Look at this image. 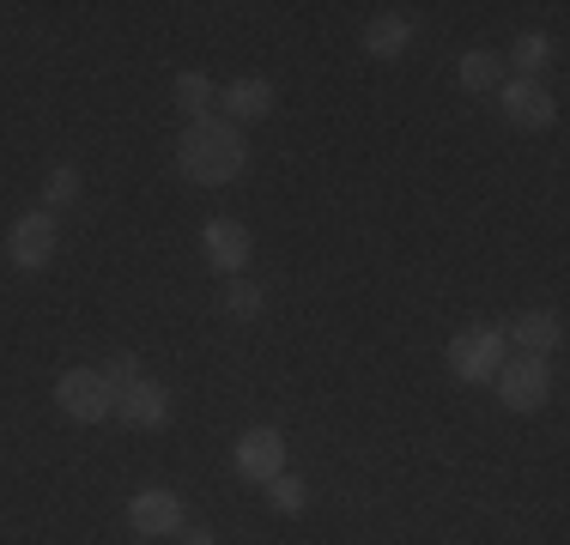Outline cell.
I'll return each mask as SVG.
<instances>
[{"instance_id":"6","label":"cell","mask_w":570,"mask_h":545,"mask_svg":"<svg viewBox=\"0 0 570 545\" xmlns=\"http://www.w3.org/2000/svg\"><path fill=\"white\" fill-rule=\"evenodd\" d=\"M498 98H504L510 128H522V133H540V128H552V121H559V98H552L540 79H504V86H498Z\"/></svg>"},{"instance_id":"2","label":"cell","mask_w":570,"mask_h":545,"mask_svg":"<svg viewBox=\"0 0 570 545\" xmlns=\"http://www.w3.org/2000/svg\"><path fill=\"white\" fill-rule=\"evenodd\" d=\"M510 358V339L498 321H480V327H461V334L450 339V351H443V364H450L455 382H492L498 370H504Z\"/></svg>"},{"instance_id":"18","label":"cell","mask_w":570,"mask_h":545,"mask_svg":"<svg viewBox=\"0 0 570 545\" xmlns=\"http://www.w3.org/2000/svg\"><path fill=\"white\" fill-rule=\"evenodd\" d=\"M267 503H274L279 515H304L309 509V485L297 479V473H279V479H267Z\"/></svg>"},{"instance_id":"4","label":"cell","mask_w":570,"mask_h":545,"mask_svg":"<svg viewBox=\"0 0 570 545\" xmlns=\"http://www.w3.org/2000/svg\"><path fill=\"white\" fill-rule=\"evenodd\" d=\"M56 212H19L12 218V230H7V261L19 267V272H37V267H49L56 261Z\"/></svg>"},{"instance_id":"21","label":"cell","mask_w":570,"mask_h":545,"mask_svg":"<svg viewBox=\"0 0 570 545\" xmlns=\"http://www.w3.org/2000/svg\"><path fill=\"white\" fill-rule=\"evenodd\" d=\"M183 545H219V534L213 527H183Z\"/></svg>"},{"instance_id":"15","label":"cell","mask_w":570,"mask_h":545,"mask_svg":"<svg viewBox=\"0 0 570 545\" xmlns=\"http://www.w3.org/2000/svg\"><path fill=\"white\" fill-rule=\"evenodd\" d=\"M547 61H552V37L522 31V37H515V49H510V61H504V67H515V79H534Z\"/></svg>"},{"instance_id":"1","label":"cell","mask_w":570,"mask_h":545,"mask_svg":"<svg viewBox=\"0 0 570 545\" xmlns=\"http://www.w3.org/2000/svg\"><path fill=\"white\" fill-rule=\"evenodd\" d=\"M176 164H183V176L195 188H225L249 170V140H243V128L230 116H200L176 140Z\"/></svg>"},{"instance_id":"17","label":"cell","mask_w":570,"mask_h":545,"mask_svg":"<svg viewBox=\"0 0 570 545\" xmlns=\"http://www.w3.org/2000/svg\"><path fill=\"white\" fill-rule=\"evenodd\" d=\"M262 304H267V297H262V285H255V279H230L225 297H219V309L230 321H255V316H262Z\"/></svg>"},{"instance_id":"13","label":"cell","mask_w":570,"mask_h":545,"mask_svg":"<svg viewBox=\"0 0 570 545\" xmlns=\"http://www.w3.org/2000/svg\"><path fill=\"white\" fill-rule=\"evenodd\" d=\"M274 103H279L274 79H237V86H225L230 121H262V116H274Z\"/></svg>"},{"instance_id":"3","label":"cell","mask_w":570,"mask_h":545,"mask_svg":"<svg viewBox=\"0 0 570 545\" xmlns=\"http://www.w3.org/2000/svg\"><path fill=\"white\" fill-rule=\"evenodd\" d=\"M492 382H498V400H504L510 413H540V406H547V394H552L547 358H528V351H510L504 370H498Z\"/></svg>"},{"instance_id":"9","label":"cell","mask_w":570,"mask_h":545,"mask_svg":"<svg viewBox=\"0 0 570 545\" xmlns=\"http://www.w3.org/2000/svg\"><path fill=\"white\" fill-rule=\"evenodd\" d=\"M237 473L243 479H255V485H267V479H279L285 473V436L274 425H255V430H243L237 436Z\"/></svg>"},{"instance_id":"5","label":"cell","mask_w":570,"mask_h":545,"mask_svg":"<svg viewBox=\"0 0 570 545\" xmlns=\"http://www.w3.org/2000/svg\"><path fill=\"white\" fill-rule=\"evenodd\" d=\"M56 400H61L67 418H79V425H104V418L116 413V394H110V382H104L98 370H61Z\"/></svg>"},{"instance_id":"7","label":"cell","mask_w":570,"mask_h":545,"mask_svg":"<svg viewBox=\"0 0 570 545\" xmlns=\"http://www.w3.org/2000/svg\"><path fill=\"white\" fill-rule=\"evenodd\" d=\"M128 527L140 539H165V534H183V497L165 485H146V490H134V503H128Z\"/></svg>"},{"instance_id":"20","label":"cell","mask_w":570,"mask_h":545,"mask_svg":"<svg viewBox=\"0 0 570 545\" xmlns=\"http://www.w3.org/2000/svg\"><path fill=\"white\" fill-rule=\"evenodd\" d=\"M104 382H110V394H128L134 382H140L146 370H140V358H134V351H110V358H104V370H98Z\"/></svg>"},{"instance_id":"8","label":"cell","mask_w":570,"mask_h":545,"mask_svg":"<svg viewBox=\"0 0 570 545\" xmlns=\"http://www.w3.org/2000/svg\"><path fill=\"white\" fill-rule=\"evenodd\" d=\"M498 327H504V339L515 351H528V358H547V351L564 346V316L559 309H515V316L498 321Z\"/></svg>"},{"instance_id":"12","label":"cell","mask_w":570,"mask_h":545,"mask_svg":"<svg viewBox=\"0 0 570 545\" xmlns=\"http://www.w3.org/2000/svg\"><path fill=\"white\" fill-rule=\"evenodd\" d=\"M406 43H413V19H406V12H376V19L364 24V49H371L376 61H401Z\"/></svg>"},{"instance_id":"16","label":"cell","mask_w":570,"mask_h":545,"mask_svg":"<svg viewBox=\"0 0 570 545\" xmlns=\"http://www.w3.org/2000/svg\"><path fill=\"white\" fill-rule=\"evenodd\" d=\"M176 109H183L188 121L213 116V79L207 73H176Z\"/></svg>"},{"instance_id":"19","label":"cell","mask_w":570,"mask_h":545,"mask_svg":"<svg viewBox=\"0 0 570 545\" xmlns=\"http://www.w3.org/2000/svg\"><path fill=\"white\" fill-rule=\"evenodd\" d=\"M73 200H79V170H73V164H56V170L43 176V212L73 207Z\"/></svg>"},{"instance_id":"14","label":"cell","mask_w":570,"mask_h":545,"mask_svg":"<svg viewBox=\"0 0 570 545\" xmlns=\"http://www.w3.org/2000/svg\"><path fill=\"white\" fill-rule=\"evenodd\" d=\"M455 86L461 91H473V98H480V91H498L504 86V54H492V49H468L455 61Z\"/></svg>"},{"instance_id":"11","label":"cell","mask_w":570,"mask_h":545,"mask_svg":"<svg viewBox=\"0 0 570 545\" xmlns=\"http://www.w3.org/2000/svg\"><path fill=\"white\" fill-rule=\"evenodd\" d=\"M116 418H121V425H134V430L170 425V388H165V382H153V376H140L128 394H116Z\"/></svg>"},{"instance_id":"10","label":"cell","mask_w":570,"mask_h":545,"mask_svg":"<svg viewBox=\"0 0 570 545\" xmlns=\"http://www.w3.org/2000/svg\"><path fill=\"white\" fill-rule=\"evenodd\" d=\"M200 249H207V261L219 267V272L243 279V267H249V255H255V237H249V225H237V218H207Z\"/></svg>"}]
</instances>
